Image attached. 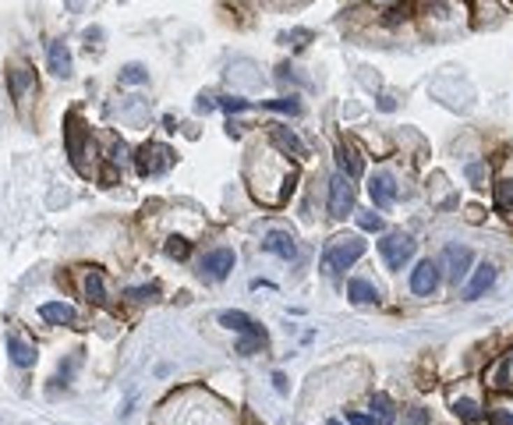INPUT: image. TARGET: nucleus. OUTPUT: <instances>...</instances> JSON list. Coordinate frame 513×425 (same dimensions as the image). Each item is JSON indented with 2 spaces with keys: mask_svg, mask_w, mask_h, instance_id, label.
Here are the masks:
<instances>
[{
  "mask_svg": "<svg viewBox=\"0 0 513 425\" xmlns=\"http://www.w3.org/2000/svg\"><path fill=\"white\" fill-rule=\"evenodd\" d=\"M231 270H234V252L231 248H212V252L202 255V273L209 280H223Z\"/></svg>",
  "mask_w": 513,
  "mask_h": 425,
  "instance_id": "423d86ee",
  "label": "nucleus"
},
{
  "mask_svg": "<svg viewBox=\"0 0 513 425\" xmlns=\"http://www.w3.org/2000/svg\"><path fill=\"white\" fill-rule=\"evenodd\" d=\"M336 164H340V171H344L351 181L354 178H361V171H365V164H361V156L351 149V145H344V142H340L336 145Z\"/></svg>",
  "mask_w": 513,
  "mask_h": 425,
  "instance_id": "dca6fc26",
  "label": "nucleus"
},
{
  "mask_svg": "<svg viewBox=\"0 0 513 425\" xmlns=\"http://www.w3.org/2000/svg\"><path fill=\"white\" fill-rule=\"evenodd\" d=\"M453 411H457L464 422H478L482 418V408L475 404V401H468V397H461V401H453Z\"/></svg>",
  "mask_w": 513,
  "mask_h": 425,
  "instance_id": "5701e85b",
  "label": "nucleus"
},
{
  "mask_svg": "<svg viewBox=\"0 0 513 425\" xmlns=\"http://www.w3.org/2000/svg\"><path fill=\"white\" fill-rule=\"evenodd\" d=\"M273 383H276L280 394H287V380H283V376H273Z\"/></svg>",
  "mask_w": 513,
  "mask_h": 425,
  "instance_id": "72a5a7b5",
  "label": "nucleus"
},
{
  "mask_svg": "<svg viewBox=\"0 0 513 425\" xmlns=\"http://www.w3.org/2000/svg\"><path fill=\"white\" fill-rule=\"evenodd\" d=\"M365 255V241L358 234H344L333 238L329 248L322 252V273L326 277H340V270H351V266Z\"/></svg>",
  "mask_w": 513,
  "mask_h": 425,
  "instance_id": "f257e3e1",
  "label": "nucleus"
},
{
  "mask_svg": "<svg viewBox=\"0 0 513 425\" xmlns=\"http://www.w3.org/2000/svg\"><path fill=\"white\" fill-rule=\"evenodd\" d=\"M152 294H156V287H131V291H128L131 301H145V298H152Z\"/></svg>",
  "mask_w": 513,
  "mask_h": 425,
  "instance_id": "c756f323",
  "label": "nucleus"
},
{
  "mask_svg": "<svg viewBox=\"0 0 513 425\" xmlns=\"http://www.w3.org/2000/svg\"><path fill=\"white\" fill-rule=\"evenodd\" d=\"M358 224H361V231H382V217H379V212H361V217H358Z\"/></svg>",
  "mask_w": 513,
  "mask_h": 425,
  "instance_id": "cd10ccee",
  "label": "nucleus"
},
{
  "mask_svg": "<svg viewBox=\"0 0 513 425\" xmlns=\"http://www.w3.org/2000/svg\"><path fill=\"white\" fill-rule=\"evenodd\" d=\"M262 248L273 252V255H280V259H294V255H298V245H294V238H291L287 231H273V234H266Z\"/></svg>",
  "mask_w": 513,
  "mask_h": 425,
  "instance_id": "4468645a",
  "label": "nucleus"
},
{
  "mask_svg": "<svg viewBox=\"0 0 513 425\" xmlns=\"http://www.w3.org/2000/svg\"><path fill=\"white\" fill-rule=\"evenodd\" d=\"M269 110H280V114H301V103L298 99H266Z\"/></svg>",
  "mask_w": 513,
  "mask_h": 425,
  "instance_id": "b1692460",
  "label": "nucleus"
},
{
  "mask_svg": "<svg viewBox=\"0 0 513 425\" xmlns=\"http://www.w3.org/2000/svg\"><path fill=\"white\" fill-rule=\"evenodd\" d=\"M308 39H312V32H305V29H294V32H291V46H294V50H301Z\"/></svg>",
  "mask_w": 513,
  "mask_h": 425,
  "instance_id": "c85d7f7f",
  "label": "nucleus"
},
{
  "mask_svg": "<svg viewBox=\"0 0 513 425\" xmlns=\"http://www.w3.org/2000/svg\"><path fill=\"white\" fill-rule=\"evenodd\" d=\"M170 164H174V152H170L166 145H159V142L142 145V149H138V156H135V167H138V174H142V178H149V174H163Z\"/></svg>",
  "mask_w": 513,
  "mask_h": 425,
  "instance_id": "20e7f679",
  "label": "nucleus"
},
{
  "mask_svg": "<svg viewBox=\"0 0 513 425\" xmlns=\"http://www.w3.org/2000/svg\"><path fill=\"white\" fill-rule=\"evenodd\" d=\"M8 351H11V361H15L18 368H29V365L36 361V347H32L29 340H22L18 333L8 337Z\"/></svg>",
  "mask_w": 513,
  "mask_h": 425,
  "instance_id": "a211bd4d",
  "label": "nucleus"
},
{
  "mask_svg": "<svg viewBox=\"0 0 513 425\" xmlns=\"http://www.w3.org/2000/svg\"><path fill=\"white\" fill-rule=\"evenodd\" d=\"M68 152H71V159H75V167L78 171H85V164H82V124H78V117L75 114H68Z\"/></svg>",
  "mask_w": 513,
  "mask_h": 425,
  "instance_id": "6ab92c4d",
  "label": "nucleus"
},
{
  "mask_svg": "<svg viewBox=\"0 0 513 425\" xmlns=\"http://www.w3.org/2000/svg\"><path fill=\"white\" fill-rule=\"evenodd\" d=\"M347 422H351V425H372V418L361 415V411H347Z\"/></svg>",
  "mask_w": 513,
  "mask_h": 425,
  "instance_id": "2f4dec72",
  "label": "nucleus"
},
{
  "mask_svg": "<svg viewBox=\"0 0 513 425\" xmlns=\"http://www.w3.org/2000/svg\"><path fill=\"white\" fill-rule=\"evenodd\" d=\"M368 195H372V202H375L379 209H389V206L396 202V188H393V178H389V174H375V178L368 181Z\"/></svg>",
  "mask_w": 513,
  "mask_h": 425,
  "instance_id": "9b49d317",
  "label": "nucleus"
},
{
  "mask_svg": "<svg viewBox=\"0 0 513 425\" xmlns=\"http://www.w3.org/2000/svg\"><path fill=\"white\" fill-rule=\"evenodd\" d=\"M347 294H351L354 305H375V301H379V291H375V284H368V280H351V284H347Z\"/></svg>",
  "mask_w": 513,
  "mask_h": 425,
  "instance_id": "aec40b11",
  "label": "nucleus"
},
{
  "mask_svg": "<svg viewBox=\"0 0 513 425\" xmlns=\"http://www.w3.org/2000/svg\"><path fill=\"white\" fill-rule=\"evenodd\" d=\"M8 89H11V99L18 103V106H25V99L36 92V78H32V71L29 68H11L8 71Z\"/></svg>",
  "mask_w": 513,
  "mask_h": 425,
  "instance_id": "6e6552de",
  "label": "nucleus"
},
{
  "mask_svg": "<svg viewBox=\"0 0 513 425\" xmlns=\"http://www.w3.org/2000/svg\"><path fill=\"white\" fill-rule=\"evenodd\" d=\"M368 418H372V425H393L396 422V404H393V397H386V394H372V404H368Z\"/></svg>",
  "mask_w": 513,
  "mask_h": 425,
  "instance_id": "ddd939ff",
  "label": "nucleus"
},
{
  "mask_svg": "<svg viewBox=\"0 0 513 425\" xmlns=\"http://www.w3.org/2000/svg\"><path fill=\"white\" fill-rule=\"evenodd\" d=\"M216 106H219V110H226V114H234V110H248L252 103H248V99H241V96H226V99H219Z\"/></svg>",
  "mask_w": 513,
  "mask_h": 425,
  "instance_id": "393cba45",
  "label": "nucleus"
},
{
  "mask_svg": "<svg viewBox=\"0 0 513 425\" xmlns=\"http://www.w3.org/2000/svg\"><path fill=\"white\" fill-rule=\"evenodd\" d=\"M82 287H85V298H89L92 305H103V301H106V291H103V273H99V270H89Z\"/></svg>",
  "mask_w": 513,
  "mask_h": 425,
  "instance_id": "4be33fe9",
  "label": "nucleus"
},
{
  "mask_svg": "<svg viewBox=\"0 0 513 425\" xmlns=\"http://www.w3.org/2000/svg\"><path fill=\"white\" fill-rule=\"evenodd\" d=\"M39 315L46 319L50 326H71V323H75V308L64 305V301H46V305H39Z\"/></svg>",
  "mask_w": 513,
  "mask_h": 425,
  "instance_id": "f8f14e48",
  "label": "nucleus"
},
{
  "mask_svg": "<svg viewBox=\"0 0 513 425\" xmlns=\"http://www.w3.org/2000/svg\"><path fill=\"white\" fill-rule=\"evenodd\" d=\"M492 284H496V266L492 262H482L478 270H475V277H471V284L464 287V301H478Z\"/></svg>",
  "mask_w": 513,
  "mask_h": 425,
  "instance_id": "1a4fd4ad",
  "label": "nucleus"
},
{
  "mask_svg": "<svg viewBox=\"0 0 513 425\" xmlns=\"http://www.w3.org/2000/svg\"><path fill=\"white\" fill-rule=\"evenodd\" d=\"M489 418H492V425H513L510 411H489Z\"/></svg>",
  "mask_w": 513,
  "mask_h": 425,
  "instance_id": "7c9ffc66",
  "label": "nucleus"
},
{
  "mask_svg": "<svg viewBox=\"0 0 513 425\" xmlns=\"http://www.w3.org/2000/svg\"><path fill=\"white\" fill-rule=\"evenodd\" d=\"M219 323H223L226 330H234V333H248V337H262V340H266V330H262V326H255L252 319H248L245 312H238V308L219 312Z\"/></svg>",
  "mask_w": 513,
  "mask_h": 425,
  "instance_id": "9d476101",
  "label": "nucleus"
},
{
  "mask_svg": "<svg viewBox=\"0 0 513 425\" xmlns=\"http://www.w3.org/2000/svg\"><path fill=\"white\" fill-rule=\"evenodd\" d=\"M326 425H344V422H336V418H333V422H326Z\"/></svg>",
  "mask_w": 513,
  "mask_h": 425,
  "instance_id": "c9c22d12",
  "label": "nucleus"
},
{
  "mask_svg": "<svg viewBox=\"0 0 513 425\" xmlns=\"http://www.w3.org/2000/svg\"><path fill=\"white\" fill-rule=\"evenodd\" d=\"M68 8H82V0H68Z\"/></svg>",
  "mask_w": 513,
  "mask_h": 425,
  "instance_id": "f704fd0d",
  "label": "nucleus"
},
{
  "mask_svg": "<svg viewBox=\"0 0 513 425\" xmlns=\"http://www.w3.org/2000/svg\"><path fill=\"white\" fill-rule=\"evenodd\" d=\"M442 259H446V277L453 280V284H461L464 277H468V266H471V248H464V245H449L446 252H442Z\"/></svg>",
  "mask_w": 513,
  "mask_h": 425,
  "instance_id": "0eeeda50",
  "label": "nucleus"
},
{
  "mask_svg": "<svg viewBox=\"0 0 513 425\" xmlns=\"http://www.w3.org/2000/svg\"><path fill=\"white\" fill-rule=\"evenodd\" d=\"M496 209L503 217H513V178L496 181Z\"/></svg>",
  "mask_w": 513,
  "mask_h": 425,
  "instance_id": "412c9836",
  "label": "nucleus"
},
{
  "mask_svg": "<svg viewBox=\"0 0 513 425\" xmlns=\"http://www.w3.org/2000/svg\"><path fill=\"white\" fill-rule=\"evenodd\" d=\"M354 212V185H351V178L340 171V174H333V181H329V217H351Z\"/></svg>",
  "mask_w": 513,
  "mask_h": 425,
  "instance_id": "f03ea898",
  "label": "nucleus"
},
{
  "mask_svg": "<svg viewBox=\"0 0 513 425\" xmlns=\"http://www.w3.org/2000/svg\"><path fill=\"white\" fill-rule=\"evenodd\" d=\"M121 82H128V85H138V82H145V68H142V64H128V68L121 71Z\"/></svg>",
  "mask_w": 513,
  "mask_h": 425,
  "instance_id": "bb28decb",
  "label": "nucleus"
},
{
  "mask_svg": "<svg viewBox=\"0 0 513 425\" xmlns=\"http://www.w3.org/2000/svg\"><path fill=\"white\" fill-rule=\"evenodd\" d=\"M379 110H393V96H382L379 99Z\"/></svg>",
  "mask_w": 513,
  "mask_h": 425,
  "instance_id": "473e14b6",
  "label": "nucleus"
},
{
  "mask_svg": "<svg viewBox=\"0 0 513 425\" xmlns=\"http://www.w3.org/2000/svg\"><path fill=\"white\" fill-rule=\"evenodd\" d=\"M273 142L280 145V149H287L294 159H305L308 156V149H305V142L291 131V128H273Z\"/></svg>",
  "mask_w": 513,
  "mask_h": 425,
  "instance_id": "f3484780",
  "label": "nucleus"
},
{
  "mask_svg": "<svg viewBox=\"0 0 513 425\" xmlns=\"http://www.w3.org/2000/svg\"><path fill=\"white\" fill-rule=\"evenodd\" d=\"M414 241L407 238V234H386L382 241H379V252H382V259H386V266L389 270H400V266H407L411 259H414Z\"/></svg>",
  "mask_w": 513,
  "mask_h": 425,
  "instance_id": "7ed1b4c3",
  "label": "nucleus"
},
{
  "mask_svg": "<svg viewBox=\"0 0 513 425\" xmlns=\"http://www.w3.org/2000/svg\"><path fill=\"white\" fill-rule=\"evenodd\" d=\"M46 61H50V71H53L57 78H68V75H71V50H68L64 43H50Z\"/></svg>",
  "mask_w": 513,
  "mask_h": 425,
  "instance_id": "2eb2a0df",
  "label": "nucleus"
},
{
  "mask_svg": "<svg viewBox=\"0 0 513 425\" xmlns=\"http://www.w3.org/2000/svg\"><path fill=\"white\" fill-rule=\"evenodd\" d=\"M166 255L170 259H188V241L185 238H170L166 241Z\"/></svg>",
  "mask_w": 513,
  "mask_h": 425,
  "instance_id": "a878e982",
  "label": "nucleus"
},
{
  "mask_svg": "<svg viewBox=\"0 0 513 425\" xmlns=\"http://www.w3.org/2000/svg\"><path fill=\"white\" fill-rule=\"evenodd\" d=\"M435 287H439V266L432 259H421L414 266V273H411V291L428 298V294H435Z\"/></svg>",
  "mask_w": 513,
  "mask_h": 425,
  "instance_id": "39448f33",
  "label": "nucleus"
}]
</instances>
